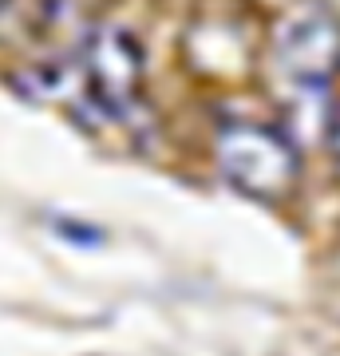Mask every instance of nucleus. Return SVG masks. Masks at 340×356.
<instances>
[{"label": "nucleus", "instance_id": "obj_1", "mask_svg": "<svg viewBox=\"0 0 340 356\" xmlns=\"http://www.w3.org/2000/svg\"><path fill=\"white\" fill-rule=\"evenodd\" d=\"M222 175L250 198H281L297 182V147L265 123H229L214 143Z\"/></svg>", "mask_w": 340, "mask_h": 356}, {"label": "nucleus", "instance_id": "obj_2", "mask_svg": "<svg viewBox=\"0 0 340 356\" xmlns=\"http://www.w3.org/2000/svg\"><path fill=\"white\" fill-rule=\"evenodd\" d=\"M277 72L289 79L293 95H316L340 67V24L321 4L293 8L273 40Z\"/></svg>", "mask_w": 340, "mask_h": 356}, {"label": "nucleus", "instance_id": "obj_3", "mask_svg": "<svg viewBox=\"0 0 340 356\" xmlns=\"http://www.w3.org/2000/svg\"><path fill=\"white\" fill-rule=\"evenodd\" d=\"M83 79L88 95L103 115L123 119L143 88V44L123 24L95 28L83 44Z\"/></svg>", "mask_w": 340, "mask_h": 356}, {"label": "nucleus", "instance_id": "obj_4", "mask_svg": "<svg viewBox=\"0 0 340 356\" xmlns=\"http://www.w3.org/2000/svg\"><path fill=\"white\" fill-rule=\"evenodd\" d=\"M328 139H332V154L340 159V111L332 115V127H328Z\"/></svg>", "mask_w": 340, "mask_h": 356}, {"label": "nucleus", "instance_id": "obj_5", "mask_svg": "<svg viewBox=\"0 0 340 356\" xmlns=\"http://www.w3.org/2000/svg\"><path fill=\"white\" fill-rule=\"evenodd\" d=\"M0 4H4V0H0Z\"/></svg>", "mask_w": 340, "mask_h": 356}]
</instances>
